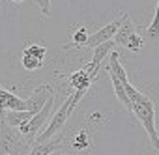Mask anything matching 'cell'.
<instances>
[{
  "label": "cell",
  "mask_w": 159,
  "mask_h": 155,
  "mask_svg": "<svg viewBox=\"0 0 159 155\" xmlns=\"http://www.w3.org/2000/svg\"><path fill=\"white\" fill-rule=\"evenodd\" d=\"M84 95H86V92H83V90H73V92L66 97V101L60 105V108L51 116V120H49V123L45 125V129L38 135L36 144L47 142V140H51L52 136H56V135L64 129V125H66V122L69 120L71 112L75 110V107L81 103V99H83Z\"/></svg>",
  "instance_id": "7a4b0ae2"
},
{
  "label": "cell",
  "mask_w": 159,
  "mask_h": 155,
  "mask_svg": "<svg viewBox=\"0 0 159 155\" xmlns=\"http://www.w3.org/2000/svg\"><path fill=\"white\" fill-rule=\"evenodd\" d=\"M52 105H54V95L47 101V105H45L38 114H34V118H32L30 122H26L25 125L19 127L21 135L26 138L28 144H34L36 138H38V135H39V133L43 131V127L49 123V120H51V112H52Z\"/></svg>",
  "instance_id": "5b68a950"
},
{
  "label": "cell",
  "mask_w": 159,
  "mask_h": 155,
  "mask_svg": "<svg viewBox=\"0 0 159 155\" xmlns=\"http://www.w3.org/2000/svg\"><path fill=\"white\" fill-rule=\"evenodd\" d=\"M109 69H112V71L118 75V79L124 82L125 92H127V95H129V99H131V103H133V114L137 116V120L142 123L144 131L148 133L152 146L159 151V136H157V129H155V105H153V101H152L146 94L139 92V90L129 82L127 73H125V69H124L122 64H120V54H118L116 51L111 52Z\"/></svg>",
  "instance_id": "6da1fadb"
},
{
  "label": "cell",
  "mask_w": 159,
  "mask_h": 155,
  "mask_svg": "<svg viewBox=\"0 0 159 155\" xmlns=\"http://www.w3.org/2000/svg\"><path fill=\"white\" fill-rule=\"evenodd\" d=\"M11 2H13V4H23L25 0H11Z\"/></svg>",
  "instance_id": "ac0fdd59"
},
{
  "label": "cell",
  "mask_w": 159,
  "mask_h": 155,
  "mask_svg": "<svg viewBox=\"0 0 159 155\" xmlns=\"http://www.w3.org/2000/svg\"><path fill=\"white\" fill-rule=\"evenodd\" d=\"M122 21H124V17H122V13H120V17H116L114 21H111L109 24H105V26H103V28H99L98 32L90 34V36H88V41H86V47L96 49L98 45H101V43H105V41L114 39L116 32H118V30H120V26H122Z\"/></svg>",
  "instance_id": "52a82bcc"
},
{
  "label": "cell",
  "mask_w": 159,
  "mask_h": 155,
  "mask_svg": "<svg viewBox=\"0 0 159 155\" xmlns=\"http://www.w3.org/2000/svg\"><path fill=\"white\" fill-rule=\"evenodd\" d=\"M6 110H28V105L25 99L17 97L10 90L0 86V112H6Z\"/></svg>",
  "instance_id": "30bf717a"
},
{
  "label": "cell",
  "mask_w": 159,
  "mask_h": 155,
  "mask_svg": "<svg viewBox=\"0 0 159 155\" xmlns=\"http://www.w3.org/2000/svg\"><path fill=\"white\" fill-rule=\"evenodd\" d=\"M32 144L26 142V138L21 135V131L13 125H10L4 118V114H0V155H10L11 151H21L30 153Z\"/></svg>",
  "instance_id": "3957f363"
},
{
  "label": "cell",
  "mask_w": 159,
  "mask_h": 155,
  "mask_svg": "<svg viewBox=\"0 0 159 155\" xmlns=\"http://www.w3.org/2000/svg\"><path fill=\"white\" fill-rule=\"evenodd\" d=\"M71 148H73L75 151L86 153V149L90 148V136H88V133H86V131H79L77 136H75V140L71 142Z\"/></svg>",
  "instance_id": "9a60e30c"
},
{
  "label": "cell",
  "mask_w": 159,
  "mask_h": 155,
  "mask_svg": "<svg viewBox=\"0 0 159 155\" xmlns=\"http://www.w3.org/2000/svg\"><path fill=\"white\" fill-rule=\"evenodd\" d=\"M52 95H54V90H52L49 84H43V86L34 88V90H32V94H30V97L26 99L28 110H32V112H36V114H38V112L47 105V101H49Z\"/></svg>",
  "instance_id": "ba28073f"
},
{
  "label": "cell",
  "mask_w": 159,
  "mask_h": 155,
  "mask_svg": "<svg viewBox=\"0 0 159 155\" xmlns=\"http://www.w3.org/2000/svg\"><path fill=\"white\" fill-rule=\"evenodd\" d=\"M109 77H111V82H112V88H114V94H116L118 101L125 107V110L133 112V103H131V99H129V95H127V92H125L124 82L118 79V75H116L112 69H109Z\"/></svg>",
  "instance_id": "7c38bea8"
},
{
  "label": "cell",
  "mask_w": 159,
  "mask_h": 155,
  "mask_svg": "<svg viewBox=\"0 0 159 155\" xmlns=\"http://www.w3.org/2000/svg\"><path fill=\"white\" fill-rule=\"evenodd\" d=\"M38 6H39V11L43 17H49L51 15V0H36Z\"/></svg>",
  "instance_id": "e0dca14e"
},
{
  "label": "cell",
  "mask_w": 159,
  "mask_h": 155,
  "mask_svg": "<svg viewBox=\"0 0 159 155\" xmlns=\"http://www.w3.org/2000/svg\"><path fill=\"white\" fill-rule=\"evenodd\" d=\"M62 146V138H51L47 142H39V144H34V148L30 149L28 155H51L52 151H56L58 148Z\"/></svg>",
  "instance_id": "4fadbf2b"
},
{
  "label": "cell",
  "mask_w": 159,
  "mask_h": 155,
  "mask_svg": "<svg viewBox=\"0 0 159 155\" xmlns=\"http://www.w3.org/2000/svg\"><path fill=\"white\" fill-rule=\"evenodd\" d=\"M92 75L88 71V67L84 69H79V71H73L69 75V84L73 90H83V92H88L90 90V84H92Z\"/></svg>",
  "instance_id": "8fae6325"
},
{
  "label": "cell",
  "mask_w": 159,
  "mask_h": 155,
  "mask_svg": "<svg viewBox=\"0 0 159 155\" xmlns=\"http://www.w3.org/2000/svg\"><path fill=\"white\" fill-rule=\"evenodd\" d=\"M86 41H88V30H86V26H79L73 32L71 45L73 47H83V45H86ZM71 45H67V47H71Z\"/></svg>",
  "instance_id": "2e32d148"
},
{
  "label": "cell",
  "mask_w": 159,
  "mask_h": 155,
  "mask_svg": "<svg viewBox=\"0 0 159 155\" xmlns=\"http://www.w3.org/2000/svg\"><path fill=\"white\" fill-rule=\"evenodd\" d=\"M10 155H23V153H21V151H11Z\"/></svg>",
  "instance_id": "d6986e66"
},
{
  "label": "cell",
  "mask_w": 159,
  "mask_h": 155,
  "mask_svg": "<svg viewBox=\"0 0 159 155\" xmlns=\"http://www.w3.org/2000/svg\"><path fill=\"white\" fill-rule=\"evenodd\" d=\"M122 17H124V21H122L120 30H118L116 36H114V43H116L118 47H125V49H129V51H133V52H139V51L142 49V45H144V38L137 32V28H135V24L131 23V19H129L127 13L122 11Z\"/></svg>",
  "instance_id": "277c9868"
},
{
  "label": "cell",
  "mask_w": 159,
  "mask_h": 155,
  "mask_svg": "<svg viewBox=\"0 0 159 155\" xmlns=\"http://www.w3.org/2000/svg\"><path fill=\"white\" fill-rule=\"evenodd\" d=\"M114 47H116V43H114V39H111V41H105V43H101V45H98V47L94 49L92 62L86 65L88 71H90V75H92V79H96V77H98V71H99V67H101V62L105 60L107 54H111V52L114 51Z\"/></svg>",
  "instance_id": "9c48e42d"
},
{
  "label": "cell",
  "mask_w": 159,
  "mask_h": 155,
  "mask_svg": "<svg viewBox=\"0 0 159 155\" xmlns=\"http://www.w3.org/2000/svg\"><path fill=\"white\" fill-rule=\"evenodd\" d=\"M144 38L152 43H157L159 41V0H157V6H155V13H153V19L150 23V26L144 30Z\"/></svg>",
  "instance_id": "5bb4252c"
},
{
  "label": "cell",
  "mask_w": 159,
  "mask_h": 155,
  "mask_svg": "<svg viewBox=\"0 0 159 155\" xmlns=\"http://www.w3.org/2000/svg\"><path fill=\"white\" fill-rule=\"evenodd\" d=\"M45 54H47V47L45 45H39V43H28L23 51V58H21V64L26 71H38L41 65H43V60H45Z\"/></svg>",
  "instance_id": "8992f818"
}]
</instances>
